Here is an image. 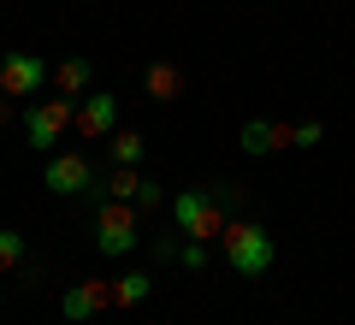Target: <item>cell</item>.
Masks as SVG:
<instances>
[{
	"label": "cell",
	"mask_w": 355,
	"mask_h": 325,
	"mask_svg": "<svg viewBox=\"0 0 355 325\" xmlns=\"http://www.w3.org/2000/svg\"><path fill=\"white\" fill-rule=\"evenodd\" d=\"M237 142H243V154H249V160H266V154H279V148H296V125H272V118H249Z\"/></svg>",
	"instance_id": "obj_8"
},
{
	"label": "cell",
	"mask_w": 355,
	"mask_h": 325,
	"mask_svg": "<svg viewBox=\"0 0 355 325\" xmlns=\"http://www.w3.org/2000/svg\"><path fill=\"white\" fill-rule=\"evenodd\" d=\"M12 266H24V237L18 231H0V272H12Z\"/></svg>",
	"instance_id": "obj_14"
},
{
	"label": "cell",
	"mask_w": 355,
	"mask_h": 325,
	"mask_svg": "<svg viewBox=\"0 0 355 325\" xmlns=\"http://www.w3.org/2000/svg\"><path fill=\"white\" fill-rule=\"evenodd\" d=\"M71 125H77V100L71 95H48V100H36V107L24 113V137H30L36 154H53Z\"/></svg>",
	"instance_id": "obj_3"
},
{
	"label": "cell",
	"mask_w": 355,
	"mask_h": 325,
	"mask_svg": "<svg viewBox=\"0 0 355 325\" xmlns=\"http://www.w3.org/2000/svg\"><path fill=\"white\" fill-rule=\"evenodd\" d=\"M154 296V272H125L113 278V308H137V301Z\"/></svg>",
	"instance_id": "obj_12"
},
{
	"label": "cell",
	"mask_w": 355,
	"mask_h": 325,
	"mask_svg": "<svg viewBox=\"0 0 355 325\" xmlns=\"http://www.w3.org/2000/svg\"><path fill=\"white\" fill-rule=\"evenodd\" d=\"M48 77H53L48 60H36V53H6V60H0V95L24 100V95H36Z\"/></svg>",
	"instance_id": "obj_6"
},
{
	"label": "cell",
	"mask_w": 355,
	"mask_h": 325,
	"mask_svg": "<svg viewBox=\"0 0 355 325\" xmlns=\"http://www.w3.org/2000/svg\"><path fill=\"white\" fill-rule=\"evenodd\" d=\"M107 308H113V284H107V278H77V284H65V296H60V313L71 325L95 319V313H107Z\"/></svg>",
	"instance_id": "obj_7"
},
{
	"label": "cell",
	"mask_w": 355,
	"mask_h": 325,
	"mask_svg": "<svg viewBox=\"0 0 355 325\" xmlns=\"http://www.w3.org/2000/svg\"><path fill=\"white\" fill-rule=\"evenodd\" d=\"M95 249L113 254V261L137 249V207L130 201H101V213H95Z\"/></svg>",
	"instance_id": "obj_4"
},
{
	"label": "cell",
	"mask_w": 355,
	"mask_h": 325,
	"mask_svg": "<svg viewBox=\"0 0 355 325\" xmlns=\"http://www.w3.org/2000/svg\"><path fill=\"white\" fill-rule=\"evenodd\" d=\"M160 201H166V189L154 184V177H142V189H137V201H130V207H137V213H154Z\"/></svg>",
	"instance_id": "obj_16"
},
{
	"label": "cell",
	"mask_w": 355,
	"mask_h": 325,
	"mask_svg": "<svg viewBox=\"0 0 355 325\" xmlns=\"http://www.w3.org/2000/svg\"><path fill=\"white\" fill-rule=\"evenodd\" d=\"M6 118H12V95H0V125H6Z\"/></svg>",
	"instance_id": "obj_20"
},
{
	"label": "cell",
	"mask_w": 355,
	"mask_h": 325,
	"mask_svg": "<svg viewBox=\"0 0 355 325\" xmlns=\"http://www.w3.org/2000/svg\"><path fill=\"white\" fill-rule=\"evenodd\" d=\"M89 83H95V65L83 60V53H77V60H60L53 65V89H60V95H89Z\"/></svg>",
	"instance_id": "obj_10"
},
{
	"label": "cell",
	"mask_w": 355,
	"mask_h": 325,
	"mask_svg": "<svg viewBox=\"0 0 355 325\" xmlns=\"http://www.w3.org/2000/svg\"><path fill=\"white\" fill-rule=\"evenodd\" d=\"M207 243H196V237H184V249H178V266H190V272H207Z\"/></svg>",
	"instance_id": "obj_15"
},
{
	"label": "cell",
	"mask_w": 355,
	"mask_h": 325,
	"mask_svg": "<svg viewBox=\"0 0 355 325\" xmlns=\"http://www.w3.org/2000/svg\"><path fill=\"white\" fill-rule=\"evenodd\" d=\"M142 89H148L154 100H178L184 95V71H178L172 60H154L148 71H142Z\"/></svg>",
	"instance_id": "obj_11"
},
{
	"label": "cell",
	"mask_w": 355,
	"mask_h": 325,
	"mask_svg": "<svg viewBox=\"0 0 355 325\" xmlns=\"http://www.w3.org/2000/svg\"><path fill=\"white\" fill-rule=\"evenodd\" d=\"M77 130L89 142H107L119 130V95H83L77 100Z\"/></svg>",
	"instance_id": "obj_9"
},
{
	"label": "cell",
	"mask_w": 355,
	"mask_h": 325,
	"mask_svg": "<svg viewBox=\"0 0 355 325\" xmlns=\"http://www.w3.org/2000/svg\"><path fill=\"white\" fill-rule=\"evenodd\" d=\"M142 148H148V142H142L137 130H113V137H107V166H137Z\"/></svg>",
	"instance_id": "obj_13"
},
{
	"label": "cell",
	"mask_w": 355,
	"mask_h": 325,
	"mask_svg": "<svg viewBox=\"0 0 355 325\" xmlns=\"http://www.w3.org/2000/svg\"><path fill=\"white\" fill-rule=\"evenodd\" d=\"M320 137H326V125H320V118H308V125H296V148H314Z\"/></svg>",
	"instance_id": "obj_17"
},
{
	"label": "cell",
	"mask_w": 355,
	"mask_h": 325,
	"mask_svg": "<svg viewBox=\"0 0 355 325\" xmlns=\"http://www.w3.org/2000/svg\"><path fill=\"white\" fill-rule=\"evenodd\" d=\"M172 225H178V237H196V243H214V237H225V207L214 201V189H178L172 195Z\"/></svg>",
	"instance_id": "obj_2"
},
{
	"label": "cell",
	"mask_w": 355,
	"mask_h": 325,
	"mask_svg": "<svg viewBox=\"0 0 355 325\" xmlns=\"http://www.w3.org/2000/svg\"><path fill=\"white\" fill-rule=\"evenodd\" d=\"M48 189L53 195H89V189H95V160H89V154H77V148H65V154H48Z\"/></svg>",
	"instance_id": "obj_5"
},
{
	"label": "cell",
	"mask_w": 355,
	"mask_h": 325,
	"mask_svg": "<svg viewBox=\"0 0 355 325\" xmlns=\"http://www.w3.org/2000/svg\"><path fill=\"white\" fill-rule=\"evenodd\" d=\"M178 249H184L178 237H154V254H160V261H178Z\"/></svg>",
	"instance_id": "obj_19"
},
{
	"label": "cell",
	"mask_w": 355,
	"mask_h": 325,
	"mask_svg": "<svg viewBox=\"0 0 355 325\" xmlns=\"http://www.w3.org/2000/svg\"><path fill=\"white\" fill-rule=\"evenodd\" d=\"M214 201H219V207L231 213V207H237V201H243V189H237V184H214Z\"/></svg>",
	"instance_id": "obj_18"
},
{
	"label": "cell",
	"mask_w": 355,
	"mask_h": 325,
	"mask_svg": "<svg viewBox=\"0 0 355 325\" xmlns=\"http://www.w3.org/2000/svg\"><path fill=\"white\" fill-rule=\"evenodd\" d=\"M219 254H225V266L237 278H261L279 249H272V231H266V225H254V219H231L225 237H219Z\"/></svg>",
	"instance_id": "obj_1"
}]
</instances>
